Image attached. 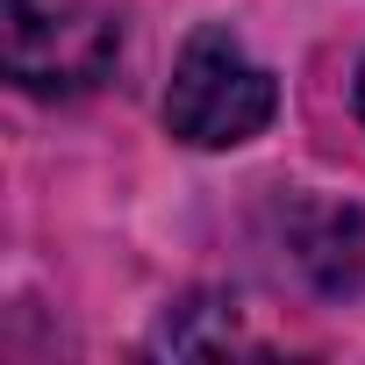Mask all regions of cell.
Segmentation results:
<instances>
[{
  "label": "cell",
  "instance_id": "3",
  "mask_svg": "<svg viewBox=\"0 0 365 365\" xmlns=\"http://www.w3.org/2000/svg\"><path fill=\"white\" fill-rule=\"evenodd\" d=\"M358 108H365V72H358Z\"/></svg>",
  "mask_w": 365,
  "mask_h": 365
},
{
  "label": "cell",
  "instance_id": "2",
  "mask_svg": "<svg viewBox=\"0 0 365 365\" xmlns=\"http://www.w3.org/2000/svg\"><path fill=\"white\" fill-rule=\"evenodd\" d=\"M122 29L93 0H0V58L36 101H79L115 72Z\"/></svg>",
  "mask_w": 365,
  "mask_h": 365
},
{
  "label": "cell",
  "instance_id": "1",
  "mask_svg": "<svg viewBox=\"0 0 365 365\" xmlns=\"http://www.w3.org/2000/svg\"><path fill=\"white\" fill-rule=\"evenodd\" d=\"M272 108H279L272 72L222 22H208V29L187 36V51H179V65H172V86H165V129L179 143L237 150V143H251L272 122Z\"/></svg>",
  "mask_w": 365,
  "mask_h": 365
}]
</instances>
